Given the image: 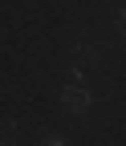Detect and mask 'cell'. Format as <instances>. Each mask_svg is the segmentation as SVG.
Masks as SVG:
<instances>
[{
  "instance_id": "1",
  "label": "cell",
  "mask_w": 126,
  "mask_h": 146,
  "mask_svg": "<svg viewBox=\"0 0 126 146\" xmlns=\"http://www.w3.org/2000/svg\"><path fill=\"white\" fill-rule=\"evenodd\" d=\"M61 106L73 110V114H81V110L89 106V94H85V89H61Z\"/></svg>"
},
{
  "instance_id": "3",
  "label": "cell",
  "mask_w": 126,
  "mask_h": 146,
  "mask_svg": "<svg viewBox=\"0 0 126 146\" xmlns=\"http://www.w3.org/2000/svg\"><path fill=\"white\" fill-rule=\"evenodd\" d=\"M16 134H21V126H16V122H4V126H0V146H12Z\"/></svg>"
},
{
  "instance_id": "5",
  "label": "cell",
  "mask_w": 126,
  "mask_h": 146,
  "mask_svg": "<svg viewBox=\"0 0 126 146\" xmlns=\"http://www.w3.org/2000/svg\"><path fill=\"white\" fill-rule=\"evenodd\" d=\"M118 33H126V12H118Z\"/></svg>"
},
{
  "instance_id": "4",
  "label": "cell",
  "mask_w": 126,
  "mask_h": 146,
  "mask_svg": "<svg viewBox=\"0 0 126 146\" xmlns=\"http://www.w3.org/2000/svg\"><path fill=\"white\" fill-rule=\"evenodd\" d=\"M41 146H65V138H57V134H45V142Z\"/></svg>"
},
{
  "instance_id": "2",
  "label": "cell",
  "mask_w": 126,
  "mask_h": 146,
  "mask_svg": "<svg viewBox=\"0 0 126 146\" xmlns=\"http://www.w3.org/2000/svg\"><path fill=\"white\" fill-rule=\"evenodd\" d=\"M73 57H77L81 65H89V61H98V45H73Z\"/></svg>"
}]
</instances>
